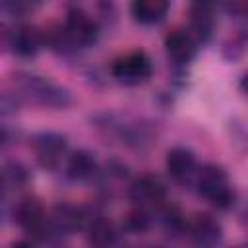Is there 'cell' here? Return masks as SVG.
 <instances>
[{
  "label": "cell",
  "instance_id": "6da1fadb",
  "mask_svg": "<svg viewBox=\"0 0 248 248\" xmlns=\"http://www.w3.org/2000/svg\"><path fill=\"white\" fill-rule=\"evenodd\" d=\"M198 192L219 209H227L234 203V190L229 182V176L215 165H207L200 170Z\"/></svg>",
  "mask_w": 248,
  "mask_h": 248
},
{
  "label": "cell",
  "instance_id": "7a4b0ae2",
  "mask_svg": "<svg viewBox=\"0 0 248 248\" xmlns=\"http://www.w3.org/2000/svg\"><path fill=\"white\" fill-rule=\"evenodd\" d=\"M110 72L124 85H138L151 76V60L143 52H130L114 60Z\"/></svg>",
  "mask_w": 248,
  "mask_h": 248
},
{
  "label": "cell",
  "instance_id": "3957f363",
  "mask_svg": "<svg viewBox=\"0 0 248 248\" xmlns=\"http://www.w3.org/2000/svg\"><path fill=\"white\" fill-rule=\"evenodd\" d=\"M14 215H16V221L19 223V227L25 229L33 236H46L50 232L48 217L45 215V209L37 200H31V198L21 200L16 205Z\"/></svg>",
  "mask_w": 248,
  "mask_h": 248
},
{
  "label": "cell",
  "instance_id": "277c9868",
  "mask_svg": "<svg viewBox=\"0 0 248 248\" xmlns=\"http://www.w3.org/2000/svg\"><path fill=\"white\" fill-rule=\"evenodd\" d=\"M23 91L27 93L29 99H33L41 105H48V107H64L70 101V97L64 89H60L54 83H50L43 78H37V76H27L23 79Z\"/></svg>",
  "mask_w": 248,
  "mask_h": 248
},
{
  "label": "cell",
  "instance_id": "5b68a950",
  "mask_svg": "<svg viewBox=\"0 0 248 248\" xmlns=\"http://www.w3.org/2000/svg\"><path fill=\"white\" fill-rule=\"evenodd\" d=\"M97 23L83 12L72 10L66 17L64 37L76 46H87L97 39Z\"/></svg>",
  "mask_w": 248,
  "mask_h": 248
},
{
  "label": "cell",
  "instance_id": "8992f818",
  "mask_svg": "<svg viewBox=\"0 0 248 248\" xmlns=\"http://www.w3.org/2000/svg\"><path fill=\"white\" fill-rule=\"evenodd\" d=\"M165 196L167 190L157 176H141L130 186V200L141 209L161 205L165 202Z\"/></svg>",
  "mask_w": 248,
  "mask_h": 248
},
{
  "label": "cell",
  "instance_id": "52a82bcc",
  "mask_svg": "<svg viewBox=\"0 0 248 248\" xmlns=\"http://www.w3.org/2000/svg\"><path fill=\"white\" fill-rule=\"evenodd\" d=\"M167 170L169 174L178 180V182H184V180H190L196 172V157L190 149L186 147H174L167 153Z\"/></svg>",
  "mask_w": 248,
  "mask_h": 248
},
{
  "label": "cell",
  "instance_id": "ba28073f",
  "mask_svg": "<svg viewBox=\"0 0 248 248\" xmlns=\"http://www.w3.org/2000/svg\"><path fill=\"white\" fill-rule=\"evenodd\" d=\"M66 153V140L56 134H46L37 141V157L43 167L54 169Z\"/></svg>",
  "mask_w": 248,
  "mask_h": 248
},
{
  "label": "cell",
  "instance_id": "9c48e42d",
  "mask_svg": "<svg viewBox=\"0 0 248 248\" xmlns=\"http://www.w3.org/2000/svg\"><path fill=\"white\" fill-rule=\"evenodd\" d=\"M83 225V215L79 209L72 207V205H58L52 209L50 217H48V229L50 232H74L76 229H79Z\"/></svg>",
  "mask_w": 248,
  "mask_h": 248
},
{
  "label": "cell",
  "instance_id": "30bf717a",
  "mask_svg": "<svg viewBox=\"0 0 248 248\" xmlns=\"http://www.w3.org/2000/svg\"><path fill=\"white\" fill-rule=\"evenodd\" d=\"M188 231H190L192 238L203 246H211V244L219 242V238H221V225L207 213L196 215L192 219V223L188 225Z\"/></svg>",
  "mask_w": 248,
  "mask_h": 248
},
{
  "label": "cell",
  "instance_id": "8fae6325",
  "mask_svg": "<svg viewBox=\"0 0 248 248\" xmlns=\"http://www.w3.org/2000/svg\"><path fill=\"white\" fill-rule=\"evenodd\" d=\"M10 48L21 56H33L41 48V33L29 25L16 27L10 31Z\"/></svg>",
  "mask_w": 248,
  "mask_h": 248
},
{
  "label": "cell",
  "instance_id": "7c38bea8",
  "mask_svg": "<svg viewBox=\"0 0 248 248\" xmlns=\"http://www.w3.org/2000/svg\"><path fill=\"white\" fill-rule=\"evenodd\" d=\"M165 50H167L170 60H174L178 64H184V62L192 60V56L196 52V45H194V39L188 33L174 31L165 39Z\"/></svg>",
  "mask_w": 248,
  "mask_h": 248
},
{
  "label": "cell",
  "instance_id": "4fadbf2b",
  "mask_svg": "<svg viewBox=\"0 0 248 248\" xmlns=\"http://www.w3.org/2000/svg\"><path fill=\"white\" fill-rule=\"evenodd\" d=\"M169 12V0H132V16L145 25L161 21Z\"/></svg>",
  "mask_w": 248,
  "mask_h": 248
},
{
  "label": "cell",
  "instance_id": "5bb4252c",
  "mask_svg": "<svg viewBox=\"0 0 248 248\" xmlns=\"http://www.w3.org/2000/svg\"><path fill=\"white\" fill-rule=\"evenodd\" d=\"M68 176L74 180H87L97 170V161L89 151H76L68 159Z\"/></svg>",
  "mask_w": 248,
  "mask_h": 248
},
{
  "label": "cell",
  "instance_id": "9a60e30c",
  "mask_svg": "<svg viewBox=\"0 0 248 248\" xmlns=\"http://www.w3.org/2000/svg\"><path fill=\"white\" fill-rule=\"evenodd\" d=\"M87 240L97 246H108V244H114L116 232H114L112 225L107 223L105 219H95L87 227Z\"/></svg>",
  "mask_w": 248,
  "mask_h": 248
},
{
  "label": "cell",
  "instance_id": "2e32d148",
  "mask_svg": "<svg viewBox=\"0 0 248 248\" xmlns=\"http://www.w3.org/2000/svg\"><path fill=\"white\" fill-rule=\"evenodd\" d=\"M192 27H194V31H196L202 39H207V37L211 35V31H213L211 10L194 6V10H192Z\"/></svg>",
  "mask_w": 248,
  "mask_h": 248
},
{
  "label": "cell",
  "instance_id": "e0dca14e",
  "mask_svg": "<svg viewBox=\"0 0 248 248\" xmlns=\"http://www.w3.org/2000/svg\"><path fill=\"white\" fill-rule=\"evenodd\" d=\"M128 227L134 231V232H141V231H145L147 229V225H149V219H147V215H145V211L140 207L138 211H134V213H130L128 215Z\"/></svg>",
  "mask_w": 248,
  "mask_h": 248
},
{
  "label": "cell",
  "instance_id": "ac0fdd59",
  "mask_svg": "<svg viewBox=\"0 0 248 248\" xmlns=\"http://www.w3.org/2000/svg\"><path fill=\"white\" fill-rule=\"evenodd\" d=\"M10 31H12V29H8L6 25L0 23V48L10 46Z\"/></svg>",
  "mask_w": 248,
  "mask_h": 248
},
{
  "label": "cell",
  "instance_id": "d6986e66",
  "mask_svg": "<svg viewBox=\"0 0 248 248\" xmlns=\"http://www.w3.org/2000/svg\"><path fill=\"white\" fill-rule=\"evenodd\" d=\"M219 0H194V6H200V8H207V10H213V6L217 4Z\"/></svg>",
  "mask_w": 248,
  "mask_h": 248
},
{
  "label": "cell",
  "instance_id": "ffe728a7",
  "mask_svg": "<svg viewBox=\"0 0 248 248\" xmlns=\"http://www.w3.org/2000/svg\"><path fill=\"white\" fill-rule=\"evenodd\" d=\"M2 143H4V134L0 132V147H2Z\"/></svg>",
  "mask_w": 248,
  "mask_h": 248
}]
</instances>
